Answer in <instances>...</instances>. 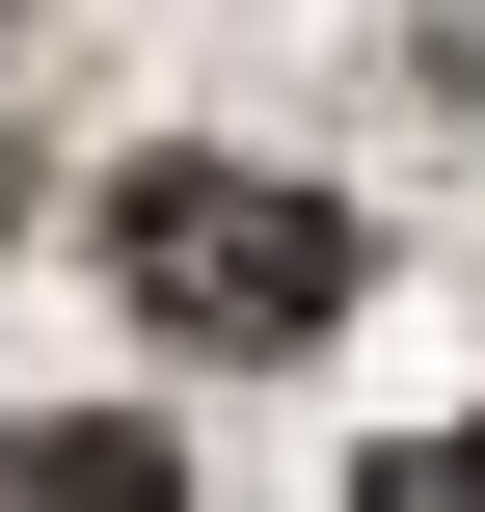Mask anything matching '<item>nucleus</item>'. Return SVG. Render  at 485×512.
I'll return each instance as SVG.
<instances>
[{
  "label": "nucleus",
  "instance_id": "20e7f679",
  "mask_svg": "<svg viewBox=\"0 0 485 512\" xmlns=\"http://www.w3.org/2000/svg\"><path fill=\"white\" fill-rule=\"evenodd\" d=\"M0 216H27V162H0Z\"/></svg>",
  "mask_w": 485,
  "mask_h": 512
},
{
  "label": "nucleus",
  "instance_id": "f03ea898",
  "mask_svg": "<svg viewBox=\"0 0 485 512\" xmlns=\"http://www.w3.org/2000/svg\"><path fill=\"white\" fill-rule=\"evenodd\" d=\"M0 512H189V459H162L135 405H27V432H0Z\"/></svg>",
  "mask_w": 485,
  "mask_h": 512
},
{
  "label": "nucleus",
  "instance_id": "7ed1b4c3",
  "mask_svg": "<svg viewBox=\"0 0 485 512\" xmlns=\"http://www.w3.org/2000/svg\"><path fill=\"white\" fill-rule=\"evenodd\" d=\"M378 512H485V432H432V459H405V486H378Z\"/></svg>",
  "mask_w": 485,
  "mask_h": 512
},
{
  "label": "nucleus",
  "instance_id": "f257e3e1",
  "mask_svg": "<svg viewBox=\"0 0 485 512\" xmlns=\"http://www.w3.org/2000/svg\"><path fill=\"white\" fill-rule=\"evenodd\" d=\"M108 297H135L162 351H324V324H351V216L270 189V162H216V135H162V162L108 189Z\"/></svg>",
  "mask_w": 485,
  "mask_h": 512
}]
</instances>
